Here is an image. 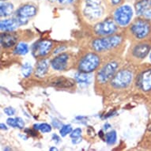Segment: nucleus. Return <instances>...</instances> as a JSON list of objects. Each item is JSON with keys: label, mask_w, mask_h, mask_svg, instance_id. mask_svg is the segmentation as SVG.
Instances as JSON below:
<instances>
[{"label": "nucleus", "mask_w": 151, "mask_h": 151, "mask_svg": "<svg viewBox=\"0 0 151 151\" xmlns=\"http://www.w3.org/2000/svg\"><path fill=\"white\" fill-rule=\"evenodd\" d=\"M34 129L39 130L42 133H48L52 131V126L47 124H40L34 125Z\"/></svg>", "instance_id": "obj_24"}, {"label": "nucleus", "mask_w": 151, "mask_h": 151, "mask_svg": "<svg viewBox=\"0 0 151 151\" xmlns=\"http://www.w3.org/2000/svg\"><path fill=\"white\" fill-rule=\"evenodd\" d=\"M74 64V56L71 53L63 52L51 60V67L58 71H64L70 69Z\"/></svg>", "instance_id": "obj_9"}, {"label": "nucleus", "mask_w": 151, "mask_h": 151, "mask_svg": "<svg viewBox=\"0 0 151 151\" xmlns=\"http://www.w3.org/2000/svg\"><path fill=\"white\" fill-rule=\"evenodd\" d=\"M116 133L115 131H111L105 134V140L109 145H113L116 142Z\"/></svg>", "instance_id": "obj_23"}, {"label": "nucleus", "mask_w": 151, "mask_h": 151, "mask_svg": "<svg viewBox=\"0 0 151 151\" xmlns=\"http://www.w3.org/2000/svg\"><path fill=\"white\" fill-rule=\"evenodd\" d=\"M28 52H29V46L25 43L17 44V45L14 48V53L15 55H23L27 54Z\"/></svg>", "instance_id": "obj_22"}, {"label": "nucleus", "mask_w": 151, "mask_h": 151, "mask_svg": "<svg viewBox=\"0 0 151 151\" xmlns=\"http://www.w3.org/2000/svg\"><path fill=\"white\" fill-rule=\"evenodd\" d=\"M151 50V40H136L131 45L127 53L128 60L133 62H139L144 60L149 55Z\"/></svg>", "instance_id": "obj_6"}, {"label": "nucleus", "mask_w": 151, "mask_h": 151, "mask_svg": "<svg viewBox=\"0 0 151 151\" xmlns=\"http://www.w3.org/2000/svg\"><path fill=\"white\" fill-rule=\"evenodd\" d=\"M4 112H5L6 114L7 115V116H13V115H14L15 113V110L13 108H6L4 109Z\"/></svg>", "instance_id": "obj_30"}, {"label": "nucleus", "mask_w": 151, "mask_h": 151, "mask_svg": "<svg viewBox=\"0 0 151 151\" xmlns=\"http://www.w3.org/2000/svg\"><path fill=\"white\" fill-rule=\"evenodd\" d=\"M7 124L9 126L12 127H15V128L22 129L25 127V124L22 119H21L19 117L17 118H9L7 119Z\"/></svg>", "instance_id": "obj_21"}, {"label": "nucleus", "mask_w": 151, "mask_h": 151, "mask_svg": "<svg viewBox=\"0 0 151 151\" xmlns=\"http://www.w3.org/2000/svg\"><path fill=\"white\" fill-rule=\"evenodd\" d=\"M49 69V63L46 59H40L36 64L35 75L38 78L45 77Z\"/></svg>", "instance_id": "obj_16"}, {"label": "nucleus", "mask_w": 151, "mask_h": 151, "mask_svg": "<svg viewBox=\"0 0 151 151\" xmlns=\"http://www.w3.org/2000/svg\"><path fill=\"white\" fill-rule=\"evenodd\" d=\"M151 34L150 19L140 17L135 18L129 25L126 36L133 41L148 39Z\"/></svg>", "instance_id": "obj_3"}, {"label": "nucleus", "mask_w": 151, "mask_h": 151, "mask_svg": "<svg viewBox=\"0 0 151 151\" xmlns=\"http://www.w3.org/2000/svg\"><path fill=\"white\" fill-rule=\"evenodd\" d=\"M133 10L128 5H121L114 9L112 17L120 27H127L131 23Z\"/></svg>", "instance_id": "obj_10"}, {"label": "nucleus", "mask_w": 151, "mask_h": 151, "mask_svg": "<svg viewBox=\"0 0 151 151\" xmlns=\"http://www.w3.org/2000/svg\"><path fill=\"white\" fill-rule=\"evenodd\" d=\"M134 9L139 16L151 19V0H136Z\"/></svg>", "instance_id": "obj_14"}, {"label": "nucleus", "mask_w": 151, "mask_h": 151, "mask_svg": "<svg viewBox=\"0 0 151 151\" xmlns=\"http://www.w3.org/2000/svg\"><path fill=\"white\" fill-rule=\"evenodd\" d=\"M82 132V131L81 128L74 129V131H72L71 133H70V138H71L73 140H74V139H82V137H81Z\"/></svg>", "instance_id": "obj_27"}, {"label": "nucleus", "mask_w": 151, "mask_h": 151, "mask_svg": "<svg viewBox=\"0 0 151 151\" xmlns=\"http://www.w3.org/2000/svg\"><path fill=\"white\" fill-rule=\"evenodd\" d=\"M150 62H151V53L150 55Z\"/></svg>", "instance_id": "obj_33"}, {"label": "nucleus", "mask_w": 151, "mask_h": 151, "mask_svg": "<svg viewBox=\"0 0 151 151\" xmlns=\"http://www.w3.org/2000/svg\"><path fill=\"white\" fill-rule=\"evenodd\" d=\"M71 131H72L71 125H70V124H65V125H63V126L61 127L60 133V134H61V136L64 137L66 136L67 134L71 133Z\"/></svg>", "instance_id": "obj_26"}, {"label": "nucleus", "mask_w": 151, "mask_h": 151, "mask_svg": "<svg viewBox=\"0 0 151 151\" xmlns=\"http://www.w3.org/2000/svg\"><path fill=\"white\" fill-rule=\"evenodd\" d=\"M75 7L81 22L89 26L105 20L115 9L110 0H77Z\"/></svg>", "instance_id": "obj_1"}, {"label": "nucleus", "mask_w": 151, "mask_h": 151, "mask_svg": "<svg viewBox=\"0 0 151 151\" xmlns=\"http://www.w3.org/2000/svg\"><path fill=\"white\" fill-rule=\"evenodd\" d=\"M18 26H19V24L14 18L2 20L0 22V28H1L2 32H13Z\"/></svg>", "instance_id": "obj_17"}, {"label": "nucleus", "mask_w": 151, "mask_h": 151, "mask_svg": "<svg viewBox=\"0 0 151 151\" xmlns=\"http://www.w3.org/2000/svg\"><path fill=\"white\" fill-rule=\"evenodd\" d=\"M120 28L121 27L115 22L113 17H108L105 20L93 25L92 32L96 37H106L119 33Z\"/></svg>", "instance_id": "obj_7"}, {"label": "nucleus", "mask_w": 151, "mask_h": 151, "mask_svg": "<svg viewBox=\"0 0 151 151\" xmlns=\"http://www.w3.org/2000/svg\"><path fill=\"white\" fill-rule=\"evenodd\" d=\"M136 86L143 92H151V68L144 70L136 77Z\"/></svg>", "instance_id": "obj_13"}, {"label": "nucleus", "mask_w": 151, "mask_h": 151, "mask_svg": "<svg viewBox=\"0 0 151 151\" xmlns=\"http://www.w3.org/2000/svg\"><path fill=\"white\" fill-rule=\"evenodd\" d=\"M54 44L52 40H44L38 41L33 45L32 50V55L36 59H42L47 56L52 52Z\"/></svg>", "instance_id": "obj_12"}, {"label": "nucleus", "mask_w": 151, "mask_h": 151, "mask_svg": "<svg viewBox=\"0 0 151 151\" xmlns=\"http://www.w3.org/2000/svg\"><path fill=\"white\" fill-rule=\"evenodd\" d=\"M124 43V35L119 32L106 37H96L90 43V47L101 57L109 60L116 59L119 53L123 52Z\"/></svg>", "instance_id": "obj_2"}, {"label": "nucleus", "mask_w": 151, "mask_h": 151, "mask_svg": "<svg viewBox=\"0 0 151 151\" xmlns=\"http://www.w3.org/2000/svg\"><path fill=\"white\" fill-rule=\"evenodd\" d=\"M18 36L13 32H4L1 33L0 41L1 46L4 49H10L14 47L17 44Z\"/></svg>", "instance_id": "obj_15"}, {"label": "nucleus", "mask_w": 151, "mask_h": 151, "mask_svg": "<svg viewBox=\"0 0 151 151\" xmlns=\"http://www.w3.org/2000/svg\"><path fill=\"white\" fill-rule=\"evenodd\" d=\"M76 82L80 84H89L91 81V77L89 73H83V72H78L75 74L74 77Z\"/></svg>", "instance_id": "obj_20"}, {"label": "nucleus", "mask_w": 151, "mask_h": 151, "mask_svg": "<svg viewBox=\"0 0 151 151\" xmlns=\"http://www.w3.org/2000/svg\"><path fill=\"white\" fill-rule=\"evenodd\" d=\"M119 63V60L116 58L107 60L106 63H104L101 67H100L96 75V82L97 84L104 86L111 82L112 78L118 71Z\"/></svg>", "instance_id": "obj_4"}, {"label": "nucleus", "mask_w": 151, "mask_h": 151, "mask_svg": "<svg viewBox=\"0 0 151 151\" xmlns=\"http://www.w3.org/2000/svg\"><path fill=\"white\" fill-rule=\"evenodd\" d=\"M134 74L132 70L127 68H123L119 70L112 78L109 82L113 89H122L128 87L133 80Z\"/></svg>", "instance_id": "obj_8"}, {"label": "nucleus", "mask_w": 151, "mask_h": 151, "mask_svg": "<svg viewBox=\"0 0 151 151\" xmlns=\"http://www.w3.org/2000/svg\"><path fill=\"white\" fill-rule=\"evenodd\" d=\"M14 5L11 3L4 2L1 3L0 6V13H1V17H6L10 16L14 12Z\"/></svg>", "instance_id": "obj_18"}, {"label": "nucleus", "mask_w": 151, "mask_h": 151, "mask_svg": "<svg viewBox=\"0 0 151 151\" xmlns=\"http://www.w3.org/2000/svg\"><path fill=\"white\" fill-rule=\"evenodd\" d=\"M102 58L97 52H87L80 58L77 63V69L78 71L83 73H92L99 69L101 65Z\"/></svg>", "instance_id": "obj_5"}, {"label": "nucleus", "mask_w": 151, "mask_h": 151, "mask_svg": "<svg viewBox=\"0 0 151 151\" xmlns=\"http://www.w3.org/2000/svg\"><path fill=\"white\" fill-rule=\"evenodd\" d=\"M52 3H57L61 5H67V4H70L73 3L75 0H49Z\"/></svg>", "instance_id": "obj_28"}, {"label": "nucleus", "mask_w": 151, "mask_h": 151, "mask_svg": "<svg viewBox=\"0 0 151 151\" xmlns=\"http://www.w3.org/2000/svg\"><path fill=\"white\" fill-rule=\"evenodd\" d=\"M1 129H3V130H7V127L3 124H1Z\"/></svg>", "instance_id": "obj_31"}, {"label": "nucleus", "mask_w": 151, "mask_h": 151, "mask_svg": "<svg viewBox=\"0 0 151 151\" xmlns=\"http://www.w3.org/2000/svg\"><path fill=\"white\" fill-rule=\"evenodd\" d=\"M37 14V6L32 3H25L19 6L16 10L14 15L15 20L19 25H25L30 18L36 16Z\"/></svg>", "instance_id": "obj_11"}, {"label": "nucleus", "mask_w": 151, "mask_h": 151, "mask_svg": "<svg viewBox=\"0 0 151 151\" xmlns=\"http://www.w3.org/2000/svg\"><path fill=\"white\" fill-rule=\"evenodd\" d=\"M32 71V66L29 63H25L22 67V73L23 76L25 78H28L29 76Z\"/></svg>", "instance_id": "obj_25"}, {"label": "nucleus", "mask_w": 151, "mask_h": 151, "mask_svg": "<svg viewBox=\"0 0 151 151\" xmlns=\"http://www.w3.org/2000/svg\"><path fill=\"white\" fill-rule=\"evenodd\" d=\"M50 150H57V149H56V148H51V149H50Z\"/></svg>", "instance_id": "obj_32"}, {"label": "nucleus", "mask_w": 151, "mask_h": 151, "mask_svg": "<svg viewBox=\"0 0 151 151\" xmlns=\"http://www.w3.org/2000/svg\"><path fill=\"white\" fill-rule=\"evenodd\" d=\"M110 2L112 4V6H114V8H116L119 6L123 5L125 2V0H110Z\"/></svg>", "instance_id": "obj_29"}, {"label": "nucleus", "mask_w": 151, "mask_h": 151, "mask_svg": "<svg viewBox=\"0 0 151 151\" xmlns=\"http://www.w3.org/2000/svg\"><path fill=\"white\" fill-rule=\"evenodd\" d=\"M74 82L72 81L70 79H67V78H58L56 79L55 80L54 82H52V84L55 86L62 87V88H64V87H70L74 85Z\"/></svg>", "instance_id": "obj_19"}]
</instances>
